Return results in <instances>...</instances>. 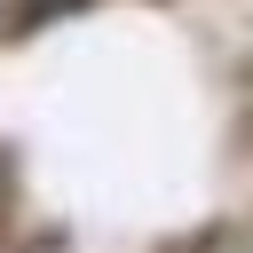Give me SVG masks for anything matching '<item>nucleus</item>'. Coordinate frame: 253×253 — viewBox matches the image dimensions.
I'll list each match as a JSON object with an SVG mask.
<instances>
[]
</instances>
